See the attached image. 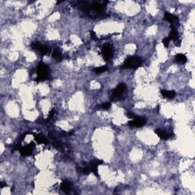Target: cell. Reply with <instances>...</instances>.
<instances>
[{
	"instance_id": "30bf717a",
	"label": "cell",
	"mask_w": 195,
	"mask_h": 195,
	"mask_svg": "<svg viewBox=\"0 0 195 195\" xmlns=\"http://www.w3.org/2000/svg\"><path fill=\"white\" fill-rule=\"evenodd\" d=\"M146 121L144 118L142 117H136L133 120L129 122V125L131 127H140L144 126L146 124Z\"/></svg>"
},
{
	"instance_id": "d6986e66",
	"label": "cell",
	"mask_w": 195,
	"mask_h": 195,
	"mask_svg": "<svg viewBox=\"0 0 195 195\" xmlns=\"http://www.w3.org/2000/svg\"><path fill=\"white\" fill-rule=\"evenodd\" d=\"M99 107L100 108L103 109V110H108L110 107H111V104H110V102H105L103 103L102 105H100V106Z\"/></svg>"
},
{
	"instance_id": "7402d4cb",
	"label": "cell",
	"mask_w": 195,
	"mask_h": 195,
	"mask_svg": "<svg viewBox=\"0 0 195 195\" xmlns=\"http://www.w3.org/2000/svg\"><path fill=\"white\" fill-rule=\"evenodd\" d=\"M90 34H91V38H92V39L95 40V41H98V40H99V38L96 37V34H95V33L93 31H91Z\"/></svg>"
},
{
	"instance_id": "d4e9b609",
	"label": "cell",
	"mask_w": 195,
	"mask_h": 195,
	"mask_svg": "<svg viewBox=\"0 0 195 195\" xmlns=\"http://www.w3.org/2000/svg\"><path fill=\"white\" fill-rule=\"evenodd\" d=\"M5 187H7V185L6 183H4V182H1L0 183V188H3Z\"/></svg>"
},
{
	"instance_id": "7a4b0ae2",
	"label": "cell",
	"mask_w": 195,
	"mask_h": 195,
	"mask_svg": "<svg viewBox=\"0 0 195 195\" xmlns=\"http://www.w3.org/2000/svg\"><path fill=\"white\" fill-rule=\"evenodd\" d=\"M143 59L138 57H131L124 61L122 66L124 69H136L142 65Z\"/></svg>"
},
{
	"instance_id": "603a6c76",
	"label": "cell",
	"mask_w": 195,
	"mask_h": 195,
	"mask_svg": "<svg viewBox=\"0 0 195 195\" xmlns=\"http://www.w3.org/2000/svg\"><path fill=\"white\" fill-rule=\"evenodd\" d=\"M127 117H129V118H133V119L135 118V117H136V115H135L134 114H133V113H131V112L127 113Z\"/></svg>"
},
{
	"instance_id": "9a60e30c",
	"label": "cell",
	"mask_w": 195,
	"mask_h": 195,
	"mask_svg": "<svg viewBox=\"0 0 195 195\" xmlns=\"http://www.w3.org/2000/svg\"><path fill=\"white\" fill-rule=\"evenodd\" d=\"M175 61L180 64H185L187 61V57L183 53H178L175 56Z\"/></svg>"
},
{
	"instance_id": "6da1fadb",
	"label": "cell",
	"mask_w": 195,
	"mask_h": 195,
	"mask_svg": "<svg viewBox=\"0 0 195 195\" xmlns=\"http://www.w3.org/2000/svg\"><path fill=\"white\" fill-rule=\"evenodd\" d=\"M49 72L50 69L48 66L46 65L45 63H41L38 64V68H37V73H38V77L36 78L35 81L40 82L45 81L49 78Z\"/></svg>"
},
{
	"instance_id": "8fae6325",
	"label": "cell",
	"mask_w": 195,
	"mask_h": 195,
	"mask_svg": "<svg viewBox=\"0 0 195 195\" xmlns=\"http://www.w3.org/2000/svg\"><path fill=\"white\" fill-rule=\"evenodd\" d=\"M155 133L156 134H157V136L161 138L162 140H168V139L171 138V135L169 133H168L166 131H164V130H161V129H156L155 130Z\"/></svg>"
},
{
	"instance_id": "5bb4252c",
	"label": "cell",
	"mask_w": 195,
	"mask_h": 195,
	"mask_svg": "<svg viewBox=\"0 0 195 195\" xmlns=\"http://www.w3.org/2000/svg\"><path fill=\"white\" fill-rule=\"evenodd\" d=\"M34 140L38 144H48V141L45 136H43L41 133L34 134Z\"/></svg>"
},
{
	"instance_id": "7c38bea8",
	"label": "cell",
	"mask_w": 195,
	"mask_h": 195,
	"mask_svg": "<svg viewBox=\"0 0 195 195\" xmlns=\"http://www.w3.org/2000/svg\"><path fill=\"white\" fill-rule=\"evenodd\" d=\"M60 188H61V190L64 192V193L69 194V192H70V190H71V185H70L69 181L64 180V181H63V182L61 183Z\"/></svg>"
},
{
	"instance_id": "ba28073f",
	"label": "cell",
	"mask_w": 195,
	"mask_h": 195,
	"mask_svg": "<svg viewBox=\"0 0 195 195\" xmlns=\"http://www.w3.org/2000/svg\"><path fill=\"white\" fill-rule=\"evenodd\" d=\"M104 162L101 161V160H98L95 159L92 161V162L89 163V167L91 168V171H92V173H93L95 175H96L97 177H99V172H98V167L101 165H103Z\"/></svg>"
},
{
	"instance_id": "277c9868",
	"label": "cell",
	"mask_w": 195,
	"mask_h": 195,
	"mask_svg": "<svg viewBox=\"0 0 195 195\" xmlns=\"http://www.w3.org/2000/svg\"><path fill=\"white\" fill-rule=\"evenodd\" d=\"M163 19L167 21L168 22H169L170 24H171V28H176V26L178 25V22H179V20H178V18L177 16L171 14V13L168 12H166L165 15H164Z\"/></svg>"
},
{
	"instance_id": "9c48e42d",
	"label": "cell",
	"mask_w": 195,
	"mask_h": 195,
	"mask_svg": "<svg viewBox=\"0 0 195 195\" xmlns=\"http://www.w3.org/2000/svg\"><path fill=\"white\" fill-rule=\"evenodd\" d=\"M34 148V143H31L27 146L21 148V150H19L20 153L22 156H30V155H31L32 152H33Z\"/></svg>"
},
{
	"instance_id": "5b68a950",
	"label": "cell",
	"mask_w": 195,
	"mask_h": 195,
	"mask_svg": "<svg viewBox=\"0 0 195 195\" xmlns=\"http://www.w3.org/2000/svg\"><path fill=\"white\" fill-rule=\"evenodd\" d=\"M168 38V39L170 41H173L175 42V44L177 47H180L181 46V41L180 39L179 34H178V31H177L176 28H171V31Z\"/></svg>"
},
{
	"instance_id": "e0dca14e",
	"label": "cell",
	"mask_w": 195,
	"mask_h": 195,
	"mask_svg": "<svg viewBox=\"0 0 195 195\" xmlns=\"http://www.w3.org/2000/svg\"><path fill=\"white\" fill-rule=\"evenodd\" d=\"M79 172L82 174H84V175H89L90 173H92V171H91V168L89 166H85V167L83 168H79Z\"/></svg>"
},
{
	"instance_id": "3957f363",
	"label": "cell",
	"mask_w": 195,
	"mask_h": 195,
	"mask_svg": "<svg viewBox=\"0 0 195 195\" xmlns=\"http://www.w3.org/2000/svg\"><path fill=\"white\" fill-rule=\"evenodd\" d=\"M101 53L106 62H108L113 55V47L110 44H105L101 48Z\"/></svg>"
},
{
	"instance_id": "52a82bcc",
	"label": "cell",
	"mask_w": 195,
	"mask_h": 195,
	"mask_svg": "<svg viewBox=\"0 0 195 195\" xmlns=\"http://www.w3.org/2000/svg\"><path fill=\"white\" fill-rule=\"evenodd\" d=\"M31 47L34 50H37L42 55H46L50 52V48L48 47L41 44L39 42H34L31 44Z\"/></svg>"
},
{
	"instance_id": "ac0fdd59",
	"label": "cell",
	"mask_w": 195,
	"mask_h": 195,
	"mask_svg": "<svg viewBox=\"0 0 195 195\" xmlns=\"http://www.w3.org/2000/svg\"><path fill=\"white\" fill-rule=\"evenodd\" d=\"M108 70V67L106 66H99V67H95L94 69V72H95L96 74H100V73H102L104 72L107 71Z\"/></svg>"
},
{
	"instance_id": "ffe728a7",
	"label": "cell",
	"mask_w": 195,
	"mask_h": 195,
	"mask_svg": "<svg viewBox=\"0 0 195 195\" xmlns=\"http://www.w3.org/2000/svg\"><path fill=\"white\" fill-rule=\"evenodd\" d=\"M170 43V40L168 39V38H165L163 40H162V43H163V45L166 47V48H168V45H169Z\"/></svg>"
},
{
	"instance_id": "cb8c5ba5",
	"label": "cell",
	"mask_w": 195,
	"mask_h": 195,
	"mask_svg": "<svg viewBox=\"0 0 195 195\" xmlns=\"http://www.w3.org/2000/svg\"><path fill=\"white\" fill-rule=\"evenodd\" d=\"M54 112H55V110H54V109L53 108L51 110H50V112L49 115H48V120H50V119H51L52 117H53V114H54Z\"/></svg>"
},
{
	"instance_id": "44dd1931",
	"label": "cell",
	"mask_w": 195,
	"mask_h": 195,
	"mask_svg": "<svg viewBox=\"0 0 195 195\" xmlns=\"http://www.w3.org/2000/svg\"><path fill=\"white\" fill-rule=\"evenodd\" d=\"M53 146L57 149V150H61L62 148H63V146H62V144L59 142H55L53 143Z\"/></svg>"
},
{
	"instance_id": "4fadbf2b",
	"label": "cell",
	"mask_w": 195,
	"mask_h": 195,
	"mask_svg": "<svg viewBox=\"0 0 195 195\" xmlns=\"http://www.w3.org/2000/svg\"><path fill=\"white\" fill-rule=\"evenodd\" d=\"M161 94H162L163 98H166L168 99H173L174 97L175 96L176 93L175 91H168V90H162L161 91Z\"/></svg>"
},
{
	"instance_id": "2e32d148",
	"label": "cell",
	"mask_w": 195,
	"mask_h": 195,
	"mask_svg": "<svg viewBox=\"0 0 195 195\" xmlns=\"http://www.w3.org/2000/svg\"><path fill=\"white\" fill-rule=\"evenodd\" d=\"M52 57H53V59H57V61H61L63 59V55L62 54V53L58 50H54L52 53Z\"/></svg>"
},
{
	"instance_id": "8992f818",
	"label": "cell",
	"mask_w": 195,
	"mask_h": 195,
	"mask_svg": "<svg viewBox=\"0 0 195 195\" xmlns=\"http://www.w3.org/2000/svg\"><path fill=\"white\" fill-rule=\"evenodd\" d=\"M126 89V85L124 83H120L117 85L116 89H114L112 91V95H111V99L112 100H116L117 98L122 95Z\"/></svg>"
}]
</instances>
